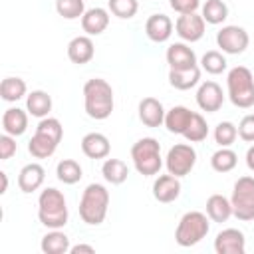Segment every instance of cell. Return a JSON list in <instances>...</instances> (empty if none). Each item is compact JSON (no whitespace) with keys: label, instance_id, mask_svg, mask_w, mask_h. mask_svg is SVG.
Instances as JSON below:
<instances>
[{"label":"cell","instance_id":"cell-35","mask_svg":"<svg viewBox=\"0 0 254 254\" xmlns=\"http://www.w3.org/2000/svg\"><path fill=\"white\" fill-rule=\"evenodd\" d=\"M56 12L64 20H77L85 14L83 0H56Z\"/></svg>","mask_w":254,"mask_h":254},{"label":"cell","instance_id":"cell-30","mask_svg":"<svg viewBox=\"0 0 254 254\" xmlns=\"http://www.w3.org/2000/svg\"><path fill=\"white\" fill-rule=\"evenodd\" d=\"M26 91H28V87H26V81L22 77H4L0 83V95L8 103L22 99L26 95Z\"/></svg>","mask_w":254,"mask_h":254},{"label":"cell","instance_id":"cell-18","mask_svg":"<svg viewBox=\"0 0 254 254\" xmlns=\"http://www.w3.org/2000/svg\"><path fill=\"white\" fill-rule=\"evenodd\" d=\"M167 64L171 69H187L196 65V54L185 42H175L167 48Z\"/></svg>","mask_w":254,"mask_h":254},{"label":"cell","instance_id":"cell-20","mask_svg":"<svg viewBox=\"0 0 254 254\" xmlns=\"http://www.w3.org/2000/svg\"><path fill=\"white\" fill-rule=\"evenodd\" d=\"M109 26V12L105 8H89L85 10V14L81 16V28L87 36H99L107 30Z\"/></svg>","mask_w":254,"mask_h":254},{"label":"cell","instance_id":"cell-32","mask_svg":"<svg viewBox=\"0 0 254 254\" xmlns=\"http://www.w3.org/2000/svg\"><path fill=\"white\" fill-rule=\"evenodd\" d=\"M200 16L204 18L206 24L218 26L228 18V6L222 0H206L202 4V14Z\"/></svg>","mask_w":254,"mask_h":254},{"label":"cell","instance_id":"cell-38","mask_svg":"<svg viewBox=\"0 0 254 254\" xmlns=\"http://www.w3.org/2000/svg\"><path fill=\"white\" fill-rule=\"evenodd\" d=\"M36 131H42V133H46V135H50L52 139H56L58 143L62 141V137H64V127H62V123H60V119H56V117H44V119H40V123H38V127H36Z\"/></svg>","mask_w":254,"mask_h":254},{"label":"cell","instance_id":"cell-8","mask_svg":"<svg viewBox=\"0 0 254 254\" xmlns=\"http://www.w3.org/2000/svg\"><path fill=\"white\" fill-rule=\"evenodd\" d=\"M196 163V151L192 145L189 143H177L169 149L167 157H165V167L167 173L175 175V177H187Z\"/></svg>","mask_w":254,"mask_h":254},{"label":"cell","instance_id":"cell-12","mask_svg":"<svg viewBox=\"0 0 254 254\" xmlns=\"http://www.w3.org/2000/svg\"><path fill=\"white\" fill-rule=\"evenodd\" d=\"M224 103L222 87L216 81H202L196 89V105L206 113H216Z\"/></svg>","mask_w":254,"mask_h":254},{"label":"cell","instance_id":"cell-15","mask_svg":"<svg viewBox=\"0 0 254 254\" xmlns=\"http://www.w3.org/2000/svg\"><path fill=\"white\" fill-rule=\"evenodd\" d=\"M44 181H46V169L40 163H28L18 173V187L26 194L38 190L44 185Z\"/></svg>","mask_w":254,"mask_h":254},{"label":"cell","instance_id":"cell-2","mask_svg":"<svg viewBox=\"0 0 254 254\" xmlns=\"http://www.w3.org/2000/svg\"><path fill=\"white\" fill-rule=\"evenodd\" d=\"M67 204L62 190L48 187L38 196V218L46 228H64L67 224Z\"/></svg>","mask_w":254,"mask_h":254},{"label":"cell","instance_id":"cell-17","mask_svg":"<svg viewBox=\"0 0 254 254\" xmlns=\"http://www.w3.org/2000/svg\"><path fill=\"white\" fill-rule=\"evenodd\" d=\"M95 56V46H93V40L91 36H75L73 40H69L67 44V58L71 64H77V65H83L87 62H91Z\"/></svg>","mask_w":254,"mask_h":254},{"label":"cell","instance_id":"cell-43","mask_svg":"<svg viewBox=\"0 0 254 254\" xmlns=\"http://www.w3.org/2000/svg\"><path fill=\"white\" fill-rule=\"evenodd\" d=\"M246 167L254 173V145L248 147V151H246Z\"/></svg>","mask_w":254,"mask_h":254},{"label":"cell","instance_id":"cell-28","mask_svg":"<svg viewBox=\"0 0 254 254\" xmlns=\"http://www.w3.org/2000/svg\"><path fill=\"white\" fill-rule=\"evenodd\" d=\"M101 175L111 185H121L129 177V167L121 159H105L101 165Z\"/></svg>","mask_w":254,"mask_h":254},{"label":"cell","instance_id":"cell-3","mask_svg":"<svg viewBox=\"0 0 254 254\" xmlns=\"http://www.w3.org/2000/svg\"><path fill=\"white\" fill-rule=\"evenodd\" d=\"M107 208H109V190L99 183L87 185L79 198V218L87 226H99L107 216Z\"/></svg>","mask_w":254,"mask_h":254},{"label":"cell","instance_id":"cell-14","mask_svg":"<svg viewBox=\"0 0 254 254\" xmlns=\"http://www.w3.org/2000/svg\"><path fill=\"white\" fill-rule=\"evenodd\" d=\"M139 121L145 125V127H161L165 123V107L159 99L155 97H143L139 101Z\"/></svg>","mask_w":254,"mask_h":254},{"label":"cell","instance_id":"cell-10","mask_svg":"<svg viewBox=\"0 0 254 254\" xmlns=\"http://www.w3.org/2000/svg\"><path fill=\"white\" fill-rule=\"evenodd\" d=\"M204 18L196 12H189V14H179L177 22H175V32L183 42H198L204 36Z\"/></svg>","mask_w":254,"mask_h":254},{"label":"cell","instance_id":"cell-29","mask_svg":"<svg viewBox=\"0 0 254 254\" xmlns=\"http://www.w3.org/2000/svg\"><path fill=\"white\" fill-rule=\"evenodd\" d=\"M56 175H58V181L64 185H75L81 181L83 171L75 159H62L56 167Z\"/></svg>","mask_w":254,"mask_h":254},{"label":"cell","instance_id":"cell-36","mask_svg":"<svg viewBox=\"0 0 254 254\" xmlns=\"http://www.w3.org/2000/svg\"><path fill=\"white\" fill-rule=\"evenodd\" d=\"M107 8L113 16H117L121 20H129L137 14L139 2L137 0H107Z\"/></svg>","mask_w":254,"mask_h":254},{"label":"cell","instance_id":"cell-1","mask_svg":"<svg viewBox=\"0 0 254 254\" xmlns=\"http://www.w3.org/2000/svg\"><path fill=\"white\" fill-rule=\"evenodd\" d=\"M113 87L101 79V77H91L85 81L83 85V107L85 113L95 119V121H103L111 115L113 111Z\"/></svg>","mask_w":254,"mask_h":254},{"label":"cell","instance_id":"cell-25","mask_svg":"<svg viewBox=\"0 0 254 254\" xmlns=\"http://www.w3.org/2000/svg\"><path fill=\"white\" fill-rule=\"evenodd\" d=\"M26 111L32 117H38V119L48 117L50 111H52V97L48 95V91L34 89L32 93H28L26 95Z\"/></svg>","mask_w":254,"mask_h":254},{"label":"cell","instance_id":"cell-11","mask_svg":"<svg viewBox=\"0 0 254 254\" xmlns=\"http://www.w3.org/2000/svg\"><path fill=\"white\" fill-rule=\"evenodd\" d=\"M214 252L216 254H244L246 252L244 232L238 228L220 230L214 238Z\"/></svg>","mask_w":254,"mask_h":254},{"label":"cell","instance_id":"cell-40","mask_svg":"<svg viewBox=\"0 0 254 254\" xmlns=\"http://www.w3.org/2000/svg\"><path fill=\"white\" fill-rule=\"evenodd\" d=\"M16 149L18 145H16L14 135H8V133L0 135V159L2 161H8L12 155H16Z\"/></svg>","mask_w":254,"mask_h":254},{"label":"cell","instance_id":"cell-21","mask_svg":"<svg viewBox=\"0 0 254 254\" xmlns=\"http://www.w3.org/2000/svg\"><path fill=\"white\" fill-rule=\"evenodd\" d=\"M192 113H194V111H190V109L185 107V105H175V107H171V109L165 113V123H163V125L167 127L169 133H173V135H183L185 129L189 127L190 119H192Z\"/></svg>","mask_w":254,"mask_h":254},{"label":"cell","instance_id":"cell-24","mask_svg":"<svg viewBox=\"0 0 254 254\" xmlns=\"http://www.w3.org/2000/svg\"><path fill=\"white\" fill-rule=\"evenodd\" d=\"M198 81H200L198 65H192L187 69H169V83L179 91H187V89L198 85Z\"/></svg>","mask_w":254,"mask_h":254},{"label":"cell","instance_id":"cell-6","mask_svg":"<svg viewBox=\"0 0 254 254\" xmlns=\"http://www.w3.org/2000/svg\"><path fill=\"white\" fill-rule=\"evenodd\" d=\"M208 230H210L208 216L200 210H189L181 216V220L177 224L175 240H177L179 246L189 248V246L198 244L208 234Z\"/></svg>","mask_w":254,"mask_h":254},{"label":"cell","instance_id":"cell-27","mask_svg":"<svg viewBox=\"0 0 254 254\" xmlns=\"http://www.w3.org/2000/svg\"><path fill=\"white\" fill-rule=\"evenodd\" d=\"M206 216L212 222H226L232 216L230 198H226L224 194H210L206 198Z\"/></svg>","mask_w":254,"mask_h":254},{"label":"cell","instance_id":"cell-26","mask_svg":"<svg viewBox=\"0 0 254 254\" xmlns=\"http://www.w3.org/2000/svg\"><path fill=\"white\" fill-rule=\"evenodd\" d=\"M58 145L60 143L56 139H52L50 135H46L42 131H36L32 135V139L28 141V151H30V155L34 159H48V157H52L56 153Z\"/></svg>","mask_w":254,"mask_h":254},{"label":"cell","instance_id":"cell-4","mask_svg":"<svg viewBox=\"0 0 254 254\" xmlns=\"http://www.w3.org/2000/svg\"><path fill=\"white\" fill-rule=\"evenodd\" d=\"M228 99L240 109L254 105V75L246 65H234L226 75Z\"/></svg>","mask_w":254,"mask_h":254},{"label":"cell","instance_id":"cell-16","mask_svg":"<svg viewBox=\"0 0 254 254\" xmlns=\"http://www.w3.org/2000/svg\"><path fill=\"white\" fill-rule=\"evenodd\" d=\"M145 34H147V38L151 42L163 44L173 34V20L167 14H153L145 22Z\"/></svg>","mask_w":254,"mask_h":254},{"label":"cell","instance_id":"cell-7","mask_svg":"<svg viewBox=\"0 0 254 254\" xmlns=\"http://www.w3.org/2000/svg\"><path fill=\"white\" fill-rule=\"evenodd\" d=\"M230 204H232V214L238 220L242 222L254 220V177L244 175L234 183Z\"/></svg>","mask_w":254,"mask_h":254},{"label":"cell","instance_id":"cell-23","mask_svg":"<svg viewBox=\"0 0 254 254\" xmlns=\"http://www.w3.org/2000/svg\"><path fill=\"white\" fill-rule=\"evenodd\" d=\"M40 248L44 254H67L71 244L65 232H62L60 228H52L48 234L42 236Z\"/></svg>","mask_w":254,"mask_h":254},{"label":"cell","instance_id":"cell-39","mask_svg":"<svg viewBox=\"0 0 254 254\" xmlns=\"http://www.w3.org/2000/svg\"><path fill=\"white\" fill-rule=\"evenodd\" d=\"M238 127V137L246 143H254V113H248L240 119Z\"/></svg>","mask_w":254,"mask_h":254},{"label":"cell","instance_id":"cell-37","mask_svg":"<svg viewBox=\"0 0 254 254\" xmlns=\"http://www.w3.org/2000/svg\"><path fill=\"white\" fill-rule=\"evenodd\" d=\"M238 137V127L232 121H220L214 127V141L220 147H230Z\"/></svg>","mask_w":254,"mask_h":254},{"label":"cell","instance_id":"cell-5","mask_svg":"<svg viewBox=\"0 0 254 254\" xmlns=\"http://www.w3.org/2000/svg\"><path fill=\"white\" fill-rule=\"evenodd\" d=\"M131 159L135 165V171L143 177H153L159 175L163 167V157H161V143L155 137H143L131 147Z\"/></svg>","mask_w":254,"mask_h":254},{"label":"cell","instance_id":"cell-44","mask_svg":"<svg viewBox=\"0 0 254 254\" xmlns=\"http://www.w3.org/2000/svg\"><path fill=\"white\" fill-rule=\"evenodd\" d=\"M0 179H2V190H0V192L4 194V192L8 190V175H6V173H0Z\"/></svg>","mask_w":254,"mask_h":254},{"label":"cell","instance_id":"cell-22","mask_svg":"<svg viewBox=\"0 0 254 254\" xmlns=\"http://www.w3.org/2000/svg\"><path fill=\"white\" fill-rule=\"evenodd\" d=\"M2 129L8 135L20 137L28 129V113L20 107H8L2 115Z\"/></svg>","mask_w":254,"mask_h":254},{"label":"cell","instance_id":"cell-34","mask_svg":"<svg viewBox=\"0 0 254 254\" xmlns=\"http://www.w3.org/2000/svg\"><path fill=\"white\" fill-rule=\"evenodd\" d=\"M200 67H202L206 73H210V75H218V73H222V71L226 69V58H224L222 52L210 50V52H206V54L200 58Z\"/></svg>","mask_w":254,"mask_h":254},{"label":"cell","instance_id":"cell-42","mask_svg":"<svg viewBox=\"0 0 254 254\" xmlns=\"http://www.w3.org/2000/svg\"><path fill=\"white\" fill-rule=\"evenodd\" d=\"M81 252L93 254V252H95V248H93V246H89V244H75V246H71V248H69V254H81Z\"/></svg>","mask_w":254,"mask_h":254},{"label":"cell","instance_id":"cell-19","mask_svg":"<svg viewBox=\"0 0 254 254\" xmlns=\"http://www.w3.org/2000/svg\"><path fill=\"white\" fill-rule=\"evenodd\" d=\"M81 151L85 157L89 159H107L109 151H111V143L103 133L91 131L87 135H83L81 139Z\"/></svg>","mask_w":254,"mask_h":254},{"label":"cell","instance_id":"cell-41","mask_svg":"<svg viewBox=\"0 0 254 254\" xmlns=\"http://www.w3.org/2000/svg\"><path fill=\"white\" fill-rule=\"evenodd\" d=\"M171 8L179 14H189V12H196V8L200 6V0H169Z\"/></svg>","mask_w":254,"mask_h":254},{"label":"cell","instance_id":"cell-9","mask_svg":"<svg viewBox=\"0 0 254 254\" xmlns=\"http://www.w3.org/2000/svg\"><path fill=\"white\" fill-rule=\"evenodd\" d=\"M250 44V36L242 26H222L216 32V46L222 50V54L238 56L242 54Z\"/></svg>","mask_w":254,"mask_h":254},{"label":"cell","instance_id":"cell-13","mask_svg":"<svg viewBox=\"0 0 254 254\" xmlns=\"http://www.w3.org/2000/svg\"><path fill=\"white\" fill-rule=\"evenodd\" d=\"M181 194V181L179 177L167 173V175H159L153 183V196L155 200L163 202V204H169L173 200H177Z\"/></svg>","mask_w":254,"mask_h":254},{"label":"cell","instance_id":"cell-31","mask_svg":"<svg viewBox=\"0 0 254 254\" xmlns=\"http://www.w3.org/2000/svg\"><path fill=\"white\" fill-rule=\"evenodd\" d=\"M236 163H238V155L230 147H220L210 157V167L216 173H230L236 167Z\"/></svg>","mask_w":254,"mask_h":254},{"label":"cell","instance_id":"cell-33","mask_svg":"<svg viewBox=\"0 0 254 254\" xmlns=\"http://www.w3.org/2000/svg\"><path fill=\"white\" fill-rule=\"evenodd\" d=\"M208 135V125H206V119L200 115V113H192V119L189 123V127L185 129L183 137L189 141V143H200L204 141Z\"/></svg>","mask_w":254,"mask_h":254}]
</instances>
